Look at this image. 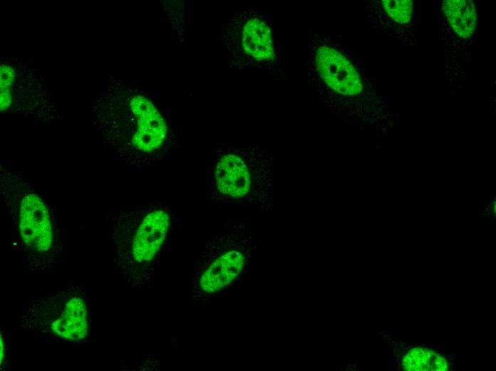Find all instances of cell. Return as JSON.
Segmentation results:
<instances>
[{
  "mask_svg": "<svg viewBox=\"0 0 496 371\" xmlns=\"http://www.w3.org/2000/svg\"><path fill=\"white\" fill-rule=\"evenodd\" d=\"M0 176L1 198L10 220L12 243L31 270L50 269L61 249L53 212L21 174L1 172Z\"/></svg>",
  "mask_w": 496,
  "mask_h": 371,
  "instance_id": "obj_4",
  "label": "cell"
},
{
  "mask_svg": "<svg viewBox=\"0 0 496 371\" xmlns=\"http://www.w3.org/2000/svg\"><path fill=\"white\" fill-rule=\"evenodd\" d=\"M18 327L37 340L81 345L91 335V302L82 286L71 285L30 302Z\"/></svg>",
  "mask_w": 496,
  "mask_h": 371,
  "instance_id": "obj_5",
  "label": "cell"
},
{
  "mask_svg": "<svg viewBox=\"0 0 496 371\" xmlns=\"http://www.w3.org/2000/svg\"><path fill=\"white\" fill-rule=\"evenodd\" d=\"M175 215L162 201L112 213L109 233L115 270L134 289L153 279L171 235Z\"/></svg>",
  "mask_w": 496,
  "mask_h": 371,
  "instance_id": "obj_1",
  "label": "cell"
},
{
  "mask_svg": "<svg viewBox=\"0 0 496 371\" xmlns=\"http://www.w3.org/2000/svg\"><path fill=\"white\" fill-rule=\"evenodd\" d=\"M220 40L230 67L264 70L281 81V55L270 16L253 7L234 12L224 23Z\"/></svg>",
  "mask_w": 496,
  "mask_h": 371,
  "instance_id": "obj_6",
  "label": "cell"
},
{
  "mask_svg": "<svg viewBox=\"0 0 496 371\" xmlns=\"http://www.w3.org/2000/svg\"><path fill=\"white\" fill-rule=\"evenodd\" d=\"M309 36L305 66L320 103L332 111L339 101L363 96V78L348 55L328 35L311 30Z\"/></svg>",
  "mask_w": 496,
  "mask_h": 371,
  "instance_id": "obj_7",
  "label": "cell"
},
{
  "mask_svg": "<svg viewBox=\"0 0 496 371\" xmlns=\"http://www.w3.org/2000/svg\"><path fill=\"white\" fill-rule=\"evenodd\" d=\"M106 124L118 156L138 168L157 164L177 143V128L168 111L140 92L119 100Z\"/></svg>",
  "mask_w": 496,
  "mask_h": 371,
  "instance_id": "obj_3",
  "label": "cell"
},
{
  "mask_svg": "<svg viewBox=\"0 0 496 371\" xmlns=\"http://www.w3.org/2000/svg\"><path fill=\"white\" fill-rule=\"evenodd\" d=\"M251 242L242 230L210 238L194 263L192 300H208L239 277L249 259Z\"/></svg>",
  "mask_w": 496,
  "mask_h": 371,
  "instance_id": "obj_8",
  "label": "cell"
},
{
  "mask_svg": "<svg viewBox=\"0 0 496 371\" xmlns=\"http://www.w3.org/2000/svg\"><path fill=\"white\" fill-rule=\"evenodd\" d=\"M403 367L410 371H445L446 360L440 354L426 348H413L403 360Z\"/></svg>",
  "mask_w": 496,
  "mask_h": 371,
  "instance_id": "obj_10",
  "label": "cell"
},
{
  "mask_svg": "<svg viewBox=\"0 0 496 371\" xmlns=\"http://www.w3.org/2000/svg\"><path fill=\"white\" fill-rule=\"evenodd\" d=\"M441 9L452 30L460 38L467 39L474 33L477 14L470 0H444Z\"/></svg>",
  "mask_w": 496,
  "mask_h": 371,
  "instance_id": "obj_9",
  "label": "cell"
},
{
  "mask_svg": "<svg viewBox=\"0 0 496 371\" xmlns=\"http://www.w3.org/2000/svg\"><path fill=\"white\" fill-rule=\"evenodd\" d=\"M206 165L207 193L215 203L262 210L272 207L274 158L262 146L218 143Z\"/></svg>",
  "mask_w": 496,
  "mask_h": 371,
  "instance_id": "obj_2",
  "label": "cell"
},
{
  "mask_svg": "<svg viewBox=\"0 0 496 371\" xmlns=\"http://www.w3.org/2000/svg\"><path fill=\"white\" fill-rule=\"evenodd\" d=\"M381 4L387 16L395 22L406 24L410 21L413 14L411 0H383Z\"/></svg>",
  "mask_w": 496,
  "mask_h": 371,
  "instance_id": "obj_11",
  "label": "cell"
}]
</instances>
